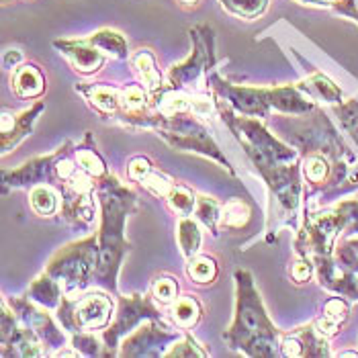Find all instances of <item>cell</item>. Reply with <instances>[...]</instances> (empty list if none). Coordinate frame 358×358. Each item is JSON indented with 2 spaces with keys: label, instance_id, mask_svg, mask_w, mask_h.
<instances>
[{
  "label": "cell",
  "instance_id": "1",
  "mask_svg": "<svg viewBox=\"0 0 358 358\" xmlns=\"http://www.w3.org/2000/svg\"><path fill=\"white\" fill-rule=\"evenodd\" d=\"M238 315L223 338H227L234 346L244 348L254 357H271L275 355V328L262 311L260 299L254 291L248 273H238Z\"/></svg>",
  "mask_w": 358,
  "mask_h": 358
},
{
  "label": "cell",
  "instance_id": "2",
  "mask_svg": "<svg viewBox=\"0 0 358 358\" xmlns=\"http://www.w3.org/2000/svg\"><path fill=\"white\" fill-rule=\"evenodd\" d=\"M94 258H96V246L94 240H84L80 244L68 246L64 252H59L50 264V276H54L57 285L66 291L76 289L78 285H84L90 273L94 271Z\"/></svg>",
  "mask_w": 358,
  "mask_h": 358
},
{
  "label": "cell",
  "instance_id": "3",
  "mask_svg": "<svg viewBox=\"0 0 358 358\" xmlns=\"http://www.w3.org/2000/svg\"><path fill=\"white\" fill-rule=\"evenodd\" d=\"M113 303L105 295H86L76 303H66L59 309V317H64L66 326L78 330H94L109 322Z\"/></svg>",
  "mask_w": 358,
  "mask_h": 358
},
{
  "label": "cell",
  "instance_id": "4",
  "mask_svg": "<svg viewBox=\"0 0 358 358\" xmlns=\"http://www.w3.org/2000/svg\"><path fill=\"white\" fill-rule=\"evenodd\" d=\"M55 48H59L68 55L80 72H94L105 62V57L96 50V45L90 48L88 39L86 41H55Z\"/></svg>",
  "mask_w": 358,
  "mask_h": 358
},
{
  "label": "cell",
  "instance_id": "5",
  "mask_svg": "<svg viewBox=\"0 0 358 358\" xmlns=\"http://www.w3.org/2000/svg\"><path fill=\"white\" fill-rule=\"evenodd\" d=\"M15 90L21 94V96H37L43 92L45 88V80L41 76V72L33 66H25L21 68L17 74H15V80H13Z\"/></svg>",
  "mask_w": 358,
  "mask_h": 358
},
{
  "label": "cell",
  "instance_id": "6",
  "mask_svg": "<svg viewBox=\"0 0 358 358\" xmlns=\"http://www.w3.org/2000/svg\"><path fill=\"white\" fill-rule=\"evenodd\" d=\"M88 41H90V45H96V48H101L105 52H110V54L117 55V57H123L125 52H127L125 39L117 31H99Z\"/></svg>",
  "mask_w": 358,
  "mask_h": 358
},
{
  "label": "cell",
  "instance_id": "7",
  "mask_svg": "<svg viewBox=\"0 0 358 358\" xmlns=\"http://www.w3.org/2000/svg\"><path fill=\"white\" fill-rule=\"evenodd\" d=\"M250 220V209L248 205L240 199L236 201H229L220 213L221 225H227V227H242L246 225V221Z\"/></svg>",
  "mask_w": 358,
  "mask_h": 358
},
{
  "label": "cell",
  "instance_id": "8",
  "mask_svg": "<svg viewBox=\"0 0 358 358\" xmlns=\"http://www.w3.org/2000/svg\"><path fill=\"white\" fill-rule=\"evenodd\" d=\"M178 244L185 256H193L194 252L199 250L201 244V234H199V227L193 220H180L178 223Z\"/></svg>",
  "mask_w": 358,
  "mask_h": 358
},
{
  "label": "cell",
  "instance_id": "9",
  "mask_svg": "<svg viewBox=\"0 0 358 358\" xmlns=\"http://www.w3.org/2000/svg\"><path fill=\"white\" fill-rule=\"evenodd\" d=\"M134 68L141 76V80L148 84L150 88H158L160 86V74L156 70V64H154V57L150 52H139L134 57Z\"/></svg>",
  "mask_w": 358,
  "mask_h": 358
},
{
  "label": "cell",
  "instance_id": "10",
  "mask_svg": "<svg viewBox=\"0 0 358 358\" xmlns=\"http://www.w3.org/2000/svg\"><path fill=\"white\" fill-rule=\"evenodd\" d=\"M266 2L268 0H221V4L229 13L244 17V19H254V17L262 15V10L266 8Z\"/></svg>",
  "mask_w": 358,
  "mask_h": 358
},
{
  "label": "cell",
  "instance_id": "11",
  "mask_svg": "<svg viewBox=\"0 0 358 358\" xmlns=\"http://www.w3.org/2000/svg\"><path fill=\"white\" fill-rule=\"evenodd\" d=\"M305 84H307L320 99H324V101H328V103H338V101L342 99L340 88L331 83L330 78H326L324 74H313Z\"/></svg>",
  "mask_w": 358,
  "mask_h": 358
},
{
  "label": "cell",
  "instance_id": "12",
  "mask_svg": "<svg viewBox=\"0 0 358 358\" xmlns=\"http://www.w3.org/2000/svg\"><path fill=\"white\" fill-rule=\"evenodd\" d=\"M172 317L176 320V324L189 328V326H193L194 322H196V317H199V305H196L194 299H189V297L178 299L174 303V307H172Z\"/></svg>",
  "mask_w": 358,
  "mask_h": 358
},
{
  "label": "cell",
  "instance_id": "13",
  "mask_svg": "<svg viewBox=\"0 0 358 358\" xmlns=\"http://www.w3.org/2000/svg\"><path fill=\"white\" fill-rule=\"evenodd\" d=\"M31 205L37 213L41 215H50L55 211V205H57V199H55V193L50 189V187H37L33 189L31 193Z\"/></svg>",
  "mask_w": 358,
  "mask_h": 358
},
{
  "label": "cell",
  "instance_id": "14",
  "mask_svg": "<svg viewBox=\"0 0 358 358\" xmlns=\"http://www.w3.org/2000/svg\"><path fill=\"white\" fill-rule=\"evenodd\" d=\"M189 275H191V278H194L196 282H209V280H213L215 275H217V266H215V262H213L211 258L199 256V258H194L193 262H191Z\"/></svg>",
  "mask_w": 358,
  "mask_h": 358
},
{
  "label": "cell",
  "instance_id": "15",
  "mask_svg": "<svg viewBox=\"0 0 358 358\" xmlns=\"http://www.w3.org/2000/svg\"><path fill=\"white\" fill-rule=\"evenodd\" d=\"M168 201H170L172 209L180 215H189L194 207L193 193L185 187H172V191L168 193Z\"/></svg>",
  "mask_w": 358,
  "mask_h": 358
},
{
  "label": "cell",
  "instance_id": "16",
  "mask_svg": "<svg viewBox=\"0 0 358 358\" xmlns=\"http://www.w3.org/2000/svg\"><path fill=\"white\" fill-rule=\"evenodd\" d=\"M336 113L340 115L344 127L348 129V134H350V136L355 138V141L358 143V103L348 101V103L340 105V107L336 109Z\"/></svg>",
  "mask_w": 358,
  "mask_h": 358
},
{
  "label": "cell",
  "instance_id": "17",
  "mask_svg": "<svg viewBox=\"0 0 358 358\" xmlns=\"http://www.w3.org/2000/svg\"><path fill=\"white\" fill-rule=\"evenodd\" d=\"M330 172V166L324 156H311L305 160V174L311 182H324Z\"/></svg>",
  "mask_w": 358,
  "mask_h": 358
},
{
  "label": "cell",
  "instance_id": "18",
  "mask_svg": "<svg viewBox=\"0 0 358 358\" xmlns=\"http://www.w3.org/2000/svg\"><path fill=\"white\" fill-rule=\"evenodd\" d=\"M76 158H78V166L83 168L84 172H88L92 176L105 174V166H103V162L99 160V156L92 150H78Z\"/></svg>",
  "mask_w": 358,
  "mask_h": 358
},
{
  "label": "cell",
  "instance_id": "19",
  "mask_svg": "<svg viewBox=\"0 0 358 358\" xmlns=\"http://www.w3.org/2000/svg\"><path fill=\"white\" fill-rule=\"evenodd\" d=\"M119 101L121 99H117V92L110 90V88H94V92H92L94 107H99V109L105 110V113H110V110L117 109Z\"/></svg>",
  "mask_w": 358,
  "mask_h": 358
},
{
  "label": "cell",
  "instance_id": "20",
  "mask_svg": "<svg viewBox=\"0 0 358 358\" xmlns=\"http://www.w3.org/2000/svg\"><path fill=\"white\" fill-rule=\"evenodd\" d=\"M176 293H178V287H176V282H174L172 278H160V280H156V285H154V295H156V299L162 301V303L174 301V299H176Z\"/></svg>",
  "mask_w": 358,
  "mask_h": 358
},
{
  "label": "cell",
  "instance_id": "21",
  "mask_svg": "<svg viewBox=\"0 0 358 358\" xmlns=\"http://www.w3.org/2000/svg\"><path fill=\"white\" fill-rule=\"evenodd\" d=\"M121 103L125 109L138 110L145 105V94L139 86H127L121 94Z\"/></svg>",
  "mask_w": 358,
  "mask_h": 358
},
{
  "label": "cell",
  "instance_id": "22",
  "mask_svg": "<svg viewBox=\"0 0 358 358\" xmlns=\"http://www.w3.org/2000/svg\"><path fill=\"white\" fill-rule=\"evenodd\" d=\"M196 215L201 217V220L205 221L207 225H215V220H220V213H217V205L213 203V201H209V199H205V196H201V201H199V209H196Z\"/></svg>",
  "mask_w": 358,
  "mask_h": 358
},
{
  "label": "cell",
  "instance_id": "23",
  "mask_svg": "<svg viewBox=\"0 0 358 358\" xmlns=\"http://www.w3.org/2000/svg\"><path fill=\"white\" fill-rule=\"evenodd\" d=\"M143 185H145L148 191H152L154 194H160V196H168V193L172 191L170 182L166 180L164 176H160V174H148L143 178Z\"/></svg>",
  "mask_w": 358,
  "mask_h": 358
},
{
  "label": "cell",
  "instance_id": "24",
  "mask_svg": "<svg viewBox=\"0 0 358 358\" xmlns=\"http://www.w3.org/2000/svg\"><path fill=\"white\" fill-rule=\"evenodd\" d=\"M324 315L340 326V324L346 320V315H348V305L344 303L342 299H330V301L326 303V313H324Z\"/></svg>",
  "mask_w": 358,
  "mask_h": 358
},
{
  "label": "cell",
  "instance_id": "25",
  "mask_svg": "<svg viewBox=\"0 0 358 358\" xmlns=\"http://www.w3.org/2000/svg\"><path fill=\"white\" fill-rule=\"evenodd\" d=\"M150 174V162L143 160V158H136L131 164H129V176L136 178V180H143L145 176Z\"/></svg>",
  "mask_w": 358,
  "mask_h": 358
},
{
  "label": "cell",
  "instance_id": "26",
  "mask_svg": "<svg viewBox=\"0 0 358 358\" xmlns=\"http://www.w3.org/2000/svg\"><path fill=\"white\" fill-rule=\"evenodd\" d=\"M293 276H295V280H299V282L307 280V278L311 276V264H309L307 260L297 262V264L293 266Z\"/></svg>",
  "mask_w": 358,
  "mask_h": 358
},
{
  "label": "cell",
  "instance_id": "27",
  "mask_svg": "<svg viewBox=\"0 0 358 358\" xmlns=\"http://www.w3.org/2000/svg\"><path fill=\"white\" fill-rule=\"evenodd\" d=\"M19 59H21V54H19V52H13V54H6V57H4V66L8 68V66H10V62H13V66H15V64H17Z\"/></svg>",
  "mask_w": 358,
  "mask_h": 358
}]
</instances>
